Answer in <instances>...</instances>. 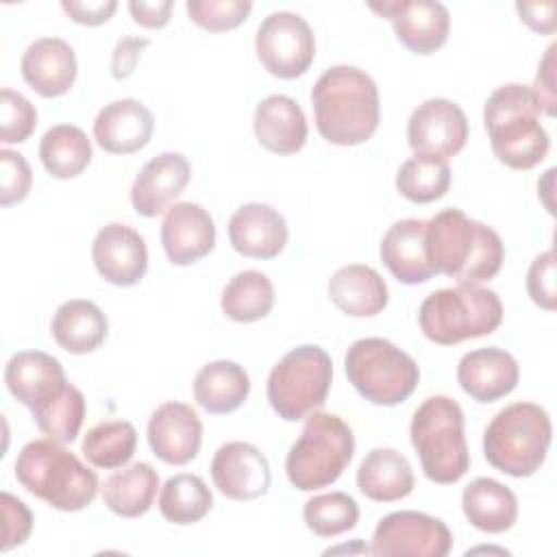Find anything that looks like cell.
I'll return each instance as SVG.
<instances>
[{"instance_id":"6da1fadb","label":"cell","mask_w":557,"mask_h":557,"mask_svg":"<svg viewBox=\"0 0 557 557\" xmlns=\"http://www.w3.org/2000/svg\"><path fill=\"white\" fill-rule=\"evenodd\" d=\"M424 252L433 274L476 285L494 278L505 259L498 233L455 207L424 222Z\"/></svg>"},{"instance_id":"7a4b0ae2","label":"cell","mask_w":557,"mask_h":557,"mask_svg":"<svg viewBox=\"0 0 557 557\" xmlns=\"http://www.w3.org/2000/svg\"><path fill=\"white\" fill-rule=\"evenodd\" d=\"M311 107L318 133L335 146L363 144L379 128V87L355 65L324 70L311 89Z\"/></svg>"},{"instance_id":"3957f363","label":"cell","mask_w":557,"mask_h":557,"mask_svg":"<svg viewBox=\"0 0 557 557\" xmlns=\"http://www.w3.org/2000/svg\"><path fill=\"white\" fill-rule=\"evenodd\" d=\"M542 104L531 85L509 83L490 94L483 124L494 157L511 170H531L544 161L550 139L540 122Z\"/></svg>"},{"instance_id":"277c9868","label":"cell","mask_w":557,"mask_h":557,"mask_svg":"<svg viewBox=\"0 0 557 557\" xmlns=\"http://www.w3.org/2000/svg\"><path fill=\"white\" fill-rule=\"evenodd\" d=\"M17 483L59 511H81L98 494V476L57 440H33L15 459Z\"/></svg>"},{"instance_id":"5b68a950","label":"cell","mask_w":557,"mask_h":557,"mask_svg":"<svg viewBox=\"0 0 557 557\" xmlns=\"http://www.w3.org/2000/svg\"><path fill=\"white\" fill-rule=\"evenodd\" d=\"M503 322V302L490 287L457 283L429 294L418 309L422 335L437 346H455L494 333Z\"/></svg>"},{"instance_id":"8992f818","label":"cell","mask_w":557,"mask_h":557,"mask_svg":"<svg viewBox=\"0 0 557 557\" xmlns=\"http://www.w3.org/2000/svg\"><path fill=\"white\" fill-rule=\"evenodd\" d=\"M553 424L544 407L535 403H513L500 409L483 433V455L487 463L509 476L535 474L548 453Z\"/></svg>"},{"instance_id":"52a82bcc","label":"cell","mask_w":557,"mask_h":557,"mask_svg":"<svg viewBox=\"0 0 557 557\" xmlns=\"http://www.w3.org/2000/svg\"><path fill=\"white\" fill-rule=\"evenodd\" d=\"M409 437L422 472L440 485L457 483L470 468L463 411L450 396H431L413 413Z\"/></svg>"},{"instance_id":"ba28073f","label":"cell","mask_w":557,"mask_h":557,"mask_svg":"<svg viewBox=\"0 0 557 557\" xmlns=\"http://www.w3.org/2000/svg\"><path fill=\"white\" fill-rule=\"evenodd\" d=\"M352 453V429L337 413L313 411L285 457L287 479L300 492L326 487L342 476Z\"/></svg>"},{"instance_id":"9c48e42d","label":"cell","mask_w":557,"mask_h":557,"mask_svg":"<svg viewBox=\"0 0 557 557\" xmlns=\"http://www.w3.org/2000/svg\"><path fill=\"white\" fill-rule=\"evenodd\" d=\"M344 370L359 396L379 407L405 403L420 381L413 357L383 337L352 342L344 357Z\"/></svg>"},{"instance_id":"30bf717a","label":"cell","mask_w":557,"mask_h":557,"mask_svg":"<svg viewBox=\"0 0 557 557\" xmlns=\"http://www.w3.org/2000/svg\"><path fill=\"white\" fill-rule=\"evenodd\" d=\"M333 361L315 344H302L283 355L268 376V400L285 422H298L318 411L331 389Z\"/></svg>"},{"instance_id":"8fae6325","label":"cell","mask_w":557,"mask_h":557,"mask_svg":"<svg viewBox=\"0 0 557 557\" xmlns=\"http://www.w3.org/2000/svg\"><path fill=\"white\" fill-rule=\"evenodd\" d=\"M255 50L257 59L272 76L292 81L311 67L315 57V37L302 15L276 11L259 24Z\"/></svg>"},{"instance_id":"7c38bea8","label":"cell","mask_w":557,"mask_h":557,"mask_svg":"<svg viewBox=\"0 0 557 557\" xmlns=\"http://www.w3.org/2000/svg\"><path fill=\"white\" fill-rule=\"evenodd\" d=\"M450 548V529L440 518L413 509L383 516L370 544V553L376 557H446Z\"/></svg>"},{"instance_id":"4fadbf2b","label":"cell","mask_w":557,"mask_h":557,"mask_svg":"<svg viewBox=\"0 0 557 557\" xmlns=\"http://www.w3.org/2000/svg\"><path fill=\"white\" fill-rule=\"evenodd\" d=\"M407 141L416 154L455 157L468 141V117L457 102L429 98L409 115Z\"/></svg>"},{"instance_id":"5bb4252c","label":"cell","mask_w":557,"mask_h":557,"mask_svg":"<svg viewBox=\"0 0 557 557\" xmlns=\"http://www.w3.org/2000/svg\"><path fill=\"white\" fill-rule=\"evenodd\" d=\"M394 26L396 39L413 54H433L440 50L450 30V13L435 0H392L368 4Z\"/></svg>"},{"instance_id":"9a60e30c","label":"cell","mask_w":557,"mask_h":557,"mask_svg":"<svg viewBox=\"0 0 557 557\" xmlns=\"http://www.w3.org/2000/svg\"><path fill=\"white\" fill-rule=\"evenodd\" d=\"M9 394L28 407L30 416L52 405L70 387L61 361L41 350H20L4 368Z\"/></svg>"},{"instance_id":"2e32d148","label":"cell","mask_w":557,"mask_h":557,"mask_svg":"<svg viewBox=\"0 0 557 557\" xmlns=\"http://www.w3.org/2000/svg\"><path fill=\"white\" fill-rule=\"evenodd\" d=\"M211 479L231 500H255L270 487L272 474L265 455L248 442H226L211 459Z\"/></svg>"},{"instance_id":"e0dca14e","label":"cell","mask_w":557,"mask_h":557,"mask_svg":"<svg viewBox=\"0 0 557 557\" xmlns=\"http://www.w3.org/2000/svg\"><path fill=\"white\" fill-rule=\"evenodd\" d=\"M91 259L98 274L117 287L137 285L148 270L144 237L122 222L104 224L91 244Z\"/></svg>"},{"instance_id":"ac0fdd59","label":"cell","mask_w":557,"mask_h":557,"mask_svg":"<svg viewBox=\"0 0 557 557\" xmlns=\"http://www.w3.org/2000/svg\"><path fill=\"white\" fill-rule=\"evenodd\" d=\"M148 444L170 466L189 463L202 444V422L196 409L176 400L159 405L148 420Z\"/></svg>"},{"instance_id":"d6986e66","label":"cell","mask_w":557,"mask_h":557,"mask_svg":"<svg viewBox=\"0 0 557 557\" xmlns=\"http://www.w3.org/2000/svg\"><path fill=\"white\" fill-rule=\"evenodd\" d=\"M161 246L174 265H191L215 246V224L198 202H174L161 222Z\"/></svg>"},{"instance_id":"ffe728a7","label":"cell","mask_w":557,"mask_h":557,"mask_svg":"<svg viewBox=\"0 0 557 557\" xmlns=\"http://www.w3.org/2000/svg\"><path fill=\"white\" fill-rule=\"evenodd\" d=\"M191 165L181 152H161L144 163L131 187L133 209L144 218H154L170 209L185 191Z\"/></svg>"},{"instance_id":"44dd1931","label":"cell","mask_w":557,"mask_h":557,"mask_svg":"<svg viewBox=\"0 0 557 557\" xmlns=\"http://www.w3.org/2000/svg\"><path fill=\"white\" fill-rule=\"evenodd\" d=\"M289 231L285 218L265 202H246L228 220V242L250 259H274L283 252Z\"/></svg>"},{"instance_id":"7402d4cb","label":"cell","mask_w":557,"mask_h":557,"mask_svg":"<svg viewBox=\"0 0 557 557\" xmlns=\"http://www.w3.org/2000/svg\"><path fill=\"white\" fill-rule=\"evenodd\" d=\"M518 379V361L511 352L498 346L470 350L457 363V381L461 389L476 403H494L511 394Z\"/></svg>"},{"instance_id":"603a6c76","label":"cell","mask_w":557,"mask_h":557,"mask_svg":"<svg viewBox=\"0 0 557 557\" xmlns=\"http://www.w3.org/2000/svg\"><path fill=\"white\" fill-rule=\"evenodd\" d=\"M20 70L28 87L41 98H59L74 85L78 65L74 48L65 39L41 37L24 50Z\"/></svg>"},{"instance_id":"cb8c5ba5","label":"cell","mask_w":557,"mask_h":557,"mask_svg":"<svg viewBox=\"0 0 557 557\" xmlns=\"http://www.w3.org/2000/svg\"><path fill=\"white\" fill-rule=\"evenodd\" d=\"M154 131V117L146 104L135 98H122L104 104L94 120L96 144L111 154H133L141 150Z\"/></svg>"},{"instance_id":"d4e9b609","label":"cell","mask_w":557,"mask_h":557,"mask_svg":"<svg viewBox=\"0 0 557 557\" xmlns=\"http://www.w3.org/2000/svg\"><path fill=\"white\" fill-rule=\"evenodd\" d=\"M252 131L259 146L265 150L274 154H294L307 141V117L294 98L272 94L257 104Z\"/></svg>"},{"instance_id":"484cf974","label":"cell","mask_w":557,"mask_h":557,"mask_svg":"<svg viewBox=\"0 0 557 557\" xmlns=\"http://www.w3.org/2000/svg\"><path fill=\"white\" fill-rule=\"evenodd\" d=\"M381 261L398 283L418 285L433 276L424 252V220L405 218L394 222L381 239Z\"/></svg>"},{"instance_id":"4316f807","label":"cell","mask_w":557,"mask_h":557,"mask_svg":"<svg viewBox=\"0 0 557 557\" xmlns=\"http://www.w3.org/2000/svg\"><path fill=\"white\" fill-rule=\"evenodd\" d=\"M329 298L346 315L372 318L387 307L389 292L383 276L374 268L348 263L331 276Z\"/></svg>"},{"instance_id":"83f0119b","label":"cell","mask_w":557,"mask_h":557,"mask_svg":"<svg viewBox=\"0 0 557 557\" xmlns=\"http://www.w3.org/2000/svg\"><path fill=\"white\" fill-rule=\"evenodd\" d=\"M466 520L483 533H505L518 520L516 494L496 479L476 476L461 492Z\"/></svg>"},{"instance_id":"f1b7e54d","label":"cell","mask_w":557,"mask_h":557,"mask_svg":"<svg viewBox=\"0 0 557 557\" xmlns=\"http://www.w3.org/2000/svg\"><path fill=\"white\" fill-rule=\"evenodd\" d=\"M109 322L102 309L85 298H72L57 307L50 333L59 348L72 355H85L102 346L107 339Z\"/></svg>"},{"instance_id":"f546056e","label":"cell","mask_w":557,"mask_h":557,"mask_svg":"<svg viewBox=\"0 0 557 557\" xmlns=\"http://www.w3.org/2000/svg\"><path fill=\"white\" fill-rule=\"evenodd\" d=\"M413 483L411 463L394 448L370 450L357 470L359 492L376 503H394L409 496Z\"/></svg>"},{"instance_id":"4dcf8cb0","label":"cell","mask_w":557,"mask_h":557,"mask_svg":"<svg viewBox=\"0 0 557 557\" xmlns=\"http://www.w3.org/2000/svg\"><path fill=\"white\" fill-rule=\"evenodd\" d=\"M250 394V379L246 370L228 359L205 363L194 376L196 403L213 416H224L244 405Z\"/></svg>"},{"instance_id":"1f68e13d","label":"cell","mask_w":557,"mask_h":557,"mask_svg":"<svg viewBox=\"0 0 557 557\" xmlns=\"http://www.w3.org/2000/svg\"><path fill=\"white\" fill-rule=\"evenodd\" d=\"M157 487V470L146 461H137L104 481L102 500L120 518H139L152 507Z\"/></svg>"},{"instance_id":"d6a6232c","label":"cell","mask_w":557,"mask_h":557,"mask_svg":"<svg viewBox=\"0 0 557 557\" xmlns=\"http://www.w3.org/2000/svg\"><path fill=\"white\" fill-rule=\"evenodd\" d=\"M39 159L54 178H74L91 163V141L74 124L48 128L39 144Z\"/></svg>"},{"instance_id":"836d02e7","label":"cell","mask_w":557,"mask_h":557,"mask_svg":"<svg viewBox=\"0 0 557 557\" xmlns=\"http://www.w3.org/2000/svg\"><path fill=\"white\" fill-rule=\"evenodd\" d=\"M222 313L233 322H257L274 307V285L259 270L237 272L222 289Z\"/></svg>"},{"instance_id":"e575fe53","label":"cell","mask_w":557,"mask_h":557,"mask_svg":"<svg viewBox=\"0 0 557 557\" xmlns=\"http://www.w3.org/2000/svg\"><path fill=\"white\" fill-rule=\"evenodd\" d=\"M213 507V494L198 474L181 472L170 476L159 494L161 516L178 527L200 522Z\"/></svg>"},{"instance_id":"d590c367","label":"cell","mask_w":557,"mask_h":557,"mask_svg":"<svg viewBox=\"0 0 557 557\" xmlns=\"http://www.w3.org/2000/svg\"><path fill=\"white\" fill-rule=\"evenodd\" d=\"M450 187V165L442 157L413 154L396 172V189L403 198L426 205L440 200Z\"/></svg>"},{"instance_id":"8d00e7d4","label":"cell","mask_w":557,"mask_h":557,"mask_svg":"<svg viewBox=\"0 0 557 557\" xmlns=\"http://www.w3.org/2000/svg\"><path fill=\"white\" fill-rule=\"evenodd\" d=\"M137 446V431L128 420H104L87 431L81 450L85 459L102 470L122 468Z\"/></svg>"},{"instance_id":"74e56055","label":"cell","mask_w":557,"mask_h":557,"mask_svg":"<svg viewBox=\"0 0 557 557\" xmlns=\"http://www.w3.org/2000/svg\"><path fill=\"white\" fill-rule=\"evenodd\" d=\"M302 520L318 537H335L357 527L359 505L346 492L318 494L305 503Z\"/></svg>"},{"instance_id":"f35d334b","label":"cell","mask_w":557,"mask_h":557,"mask_svg":"<svg viewBox=\"0 0 557 557\" xmlns=\"http://www.w3.org/2000/svg\"><path fill=\"white\" fill-rule=\"evenodd\" d=\"M85 420V396L78 387H70L52 405L33 416L37 429L61 444H72Z\"/></svg>"},{"instance_id":"ab89813d","label":"cell","mask_w":557,"mask_h":557,"mask_svg":"<svg viewBox=\"0 0 557 557\" xmlns=\"http://www.w3.org/2000/svg\"><path fill=\"white\" fill-rule=\"evenodd\" d=\"M187 15L209 33L237 28L252 11L250 0H187Z\"/></svg>"},{"instance_id":"60d3db41","label":"cell","mask_w":557,"mask_h":557,"mask_svg":"<svg viewBox=\"0 0 557 557\" xmlns=\"http://www.w3.org/2000/svg\"><path fill=\"white\" fill-rule=\"evenodd\" d=\"M37 126V109L20 91L4 87L0 91V141L22 144Z\"/></svg>"},{"instance_id":"b9f144b4","label":"cell","mask_w":557,"mask_h":557,"mask_svg":"<svg viewBox=\"0 0 557 557\" xmlns=\"http://www.w3.org/2000/svg\"><path fill=\"white\" fill-rule=\"evenodd\" d=\"M33 185V172L24 154L9 148L0 150V205L11 207L22 202Z\"/></svg>"},{"instance_id":"7bdbcfd3","label":"cell","mask_w":557,"mask_h":557,"mask_svg":"<svg viewBox=\"0 0 557 557\" xmlns=\"http://www.w3.org/2000/svg\"><path fill=\"white\" fill-rule=\"evenodd\" d=\"M527 292L531 300L546 309L555 311V252L553 248L537 255L527 272Z\"/></svg>"},{"instance_id":"ee69618b","label":"cell","mask_w":557,"mask_h":557,"mask_svg":"<svg viewBox=\"0 0 557 557\" xmlns=\"http://www.w3.org/2000/svg\"><path fill=\"white\" fill-rule=\"evenodd\" d=\"M0 505H2V520H4L0 550L7 553L13 546H20L26 542L33 529V513L20 498H15L9 492H2Z\"/></svg>"},{"instance_id":"f6af8a7d","label":"cell","mask_w":557,"mask_h":557,"mask_svg":"<svg viewBox=\"0 0 557 557\" xmlns=\"http://www.w3.org/2000/svg\"><path fill=\"white\" fill-rule=\"evenodd\" d=\"M61 9L70 20L83 26H100L104 24L117 9L115 0H63Z\"/></svg>"},{"instance_id":"bcb514c9","label":"cell","mask_w":557,"mask_h":557,"mask_svg":"<svg viewBox=\"0 0 557 557\" xmlns=\"http://www.w3.org/2000/svg\"><path fill=\"white\" fill-rule=\"evenodd\" d=\"M150 46L148 37H122L115 48H113V57H111V76L117 81L128 78L139 61L141 50Z\"/></svg>"},{"instance_id":"7dc6e473","label":"cell","mask_w":557,"mask_h":557,"mask_svg":"<svg viewBox=\"0 0 557 557\" xmlns=\"http://www.w3.org/2000/svg\"><path fill=\"white\" fill-rule=\"evenodd\" d=\"M555 50L557 46H548L540 67H537V76H535V85H533V91L537 94L540 98V104H542V113H546L548 117L555 115L557 111V98H555V76H553V67H555Z\"/></svg>"},{"instance_id":"c3c4849f","label":"cell","mask_w":557,"mask_h":557,"mask_svg":"<svg viewBox=\"0 0 557 557\" xmlns=\"http://www.w3.org/2000/svg\"><path fill=\"white\" fill-rule=\"evenodd\" d=\"M516 11L520 15V22H524L531 30L540 35H553L555 33V2H516Z\"/></svg>"},{"instance_id":"681fc988","label":"cell","mask_w":557,"mask_h":557,"mask_svg":"<svg viewBox=\"0 0 557 557\" xmlns=\"http://www.w3.org/2000/svg\"><path fill=\"white\" fill-rule=\"evenodd\" d=\"M172 7H174L172 0H157V2L131 0L128 2V11L133 20L144 28H163L170 22Z\"/></svg>"}]
</instances>
